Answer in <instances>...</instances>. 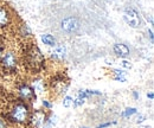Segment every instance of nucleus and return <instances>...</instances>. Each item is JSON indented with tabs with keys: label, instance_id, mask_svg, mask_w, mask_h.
<instances>
[{
	"label": "nucleus",
	"instance_id": "f257e3e1",
	"mask_svg": "<svg viewBox=\"0 0 154 128\" xmlns=\"http://www.w3.org/2000/svg\"><path fill=\"white\" fill-rule=\"evenodd\" d=\"M27 113H29V111H27V108H26L25 106L18 105V106L14 107V109L12 110L11 117H12V120L16 121V122H24V121L26 120V117H27Z\"/></svg>",
	"mask_w": 154,
	"mask_h": 128
},
{
	"label": "nucleus",
	"instance_id": "f03ea898",
	"mask_svg": "<svg viewBox=\"0 0 154 128\" xmlns=\"http://www.w3.org/2000/svg\"><path fill=\"white\" fill-rule=\"evenodd\" d=\"M125 20L132 27H139L140 26V16L133 8H127L125 11Z\"/></svg>",
	"mask_w": 154,
	"mask_h": 128
},
{
	"label": "nucleus",
	"instance_id": "7ed1b4c3",
	"mask_svg": "<svg viewBox=\"0 0 154 128\" xmlns=\"http://www.w3.org/2000/svg\"><path fill=\"white\" fill-rule=\"evenodd\" d=\"M79 27V21L76 18H66L62 21V29L68 32V33H72V32H76Z\"/></svg>",
	"mask_w": 154,
	"mask_h": 128
},
{
	"label": "nucleus",
	"instance_id": "20e7f679",
	"mask_svg": "<svg viewBox=\"0 0 154 128\" xmlns=\"http://www.w3.org/2000/svg\"><path fill=\"white\" fill-rule=\"evenodd\" d=\"M2 64L6 68H13V67H16V64H17L16 56L13 55L12 52H7L6 55L4 56V58H2Z\"/></svg>",
	"mask_w": 154,
	"mask_h": 128
},
{
	"label": "nucleus",
	"instance_id": "39448f33",
	"mask_svg": "<svg viewBox=\"0 0 154 128\" xmlns=\"http://www.w3.org/2000/svg\"><path fill=\"white\" fill-rule=\"evenodd\" d=\"M114 52L120 57H126L129 55V49L125 44H115L114 45Z\"/></svg>",
	"mask_w": 154,
	"mask_h": 128
},
{
	"label": "nucleus",
	"instance_id": "423d86ee",
	"mask_svg": "<svg viewBox=\"0 0 154 128\" xmlns=\"http://www.w3.org/2000/svg\"><path fill=\"white\" fill-rule=\"evenodd\" d=\"M65 54H66V50L64 46H58L52 52V57L56 58V59H63L65 57Z\"/></svg>",
	"mask_w": 154,
	"mask_h": 128
},
{
	"label": "nucleus",
	"instance_id": "0eeeda50",
	"mask_svg": "<svg viewBox=\"0 0 154 128\" xmlns=\"http://www.w3.org/2000/svg\"><path fill=\"white\" fill-rule=\"evenodd\" d=\"M7 21H8V13L6 12L5 8L0 7V27L5 26L7 24Z\"/></svg>",
	"mask_w": 154,
	"mask_h": 128
},
{
	"label": "nucleus",
	"instance_id": "6e6552de",
	"mask_svg": "<svg viewBox=\"0 0 154 128\" xmlns=\"http://www.w3.org/2000/svg\"><path fill=\"white\" fill-rule=\"evenodd\" d=\"M20 95H21L23 97H25V98H30V97H32L33 92H32V89H31L30 87H23V88L20 89Z\"/></svg>",
	"mask_w": 154,
	"mask_h": 128
},
{
	"label": "nucleus",
	"instance_id": "1a4fd4ad",
	"mask_svg": "<svg viewBox=\"0 0 154 128\" xmlns=\"http://www.w3.org/2000/svg\"><path fill=\"white\" fill-rule=\"evenodd\" d=\"M42 40L44 42V44H48V45H55L56 44L55 38L51 36V35H44V36H42Z\"/></svg>",
	"mask_w": 154,
	"mask_h": 128
},
{
	"label": "nucleus",
	"instance_id": "9d476101",
	"mask_svg": "<svg viewBox=\"0 0 154 128\" xmlns=\"http://www.w3.org/2000/svg\"><path fill=\"white\" fill-rule=\"evenodd\" d=\"M136 113V109L135 108H128V109H126L125 113H122V116L123 117H127V116H131V115H133Z\"/></svg>",
	"mask_w": 154,
	"mask_h": 128
},
{
	"label": "nucleus",
	"instance_id": "9b49d317",
	"mask_svg": "<svg viewBox=\"0 0 154 128\" xmlns=\"http://www.w3.org/2000/svg\"><path fill=\"white\" fill-rule=\"evenodd\" d=\"M43 119H44V116H43L40 113H37V116H36V117H33V122H35V123L38 126L39 123L43 121Z\"/></svg>",
	"mask_w": 154,
	"mask_h": 128
},
{
	"label": "nucleus",
	"instance_id": "f8f14e48",
	"mask_svg": "<svg viewBox=\"0 0 154 128\" xmlns=\"http://www.w3.org/2000/svg\"><path fill=\"white\" fill-rule=\"evenodd\" d=\"M71 100H72V98H71L70 96H66V97L64 98L63 106H64V107H69V106H70V103H71Z\"/></svg>",
	"mask_w": 154,
	"mask_h": 128
},
{
	"label": "nucleus",
	"instance_id": "ddd939ff",
	"mask_svg": "<svg viewBox=\"0 0 154 128\" xmlns=\"http://www.w3.org/2000/svg\"><path fill=\"white\" fill-rule=\"evenodd\" d=\"M35 88L37 89V92H43V87H42V83H40V82H37V83H36Z\"/></svg>",
	"mask_w": 154,
	"mask_h": 128
},
{
	"label": "nucleus",
	"instance_id": "4468645a",
	"mask_svg": "<svg viewBox=\"0 0 154 128\" xmlns=\"http://www.w3.org/2000/svg\"><path fill=\"white\" fill-rule=\"evenodd\" d=\"M122 67H125V68H131L132 65H131V63L129 62H127V61H122Z\"/></svg>",
	"mask_w": 154,
	"mask_h": 128
},
{
	"label": "nucleus",
	"instance_id": "2eb2a0df",
	"mask_svg": "<svg viewBox=\"0 0 154 128\" xmlns=\"http://www.w3.org/2000/svg\"><path fill=\"white\" fill-rule=\"evenodd\" d=\"M114 73H115L117 76H123V75H125V71H122V70H117V69L114 70Z\"/></svg>",
	"mask_w": 154,
	"mask_h": 128
},
{
	"label": "nucleus",
	"instance_id": "dca6fc26",
	"mask_svg": "<svg viewBox=\"0 0 154 128\" xmlns=\"http://www.w3.org/2000/svg\"><path fill=\"white\" fill-rule=\"evenodd\" d=\"M115 80L116 81H121V82H125V81H126V78H125L123 76H116Z\"/></svg>",
	"mask_w": 154,
	"mask_h": 128
},
{
	"label": "nucleus",
	"instance_id": "f3484780",
	"mask_svg": "<svg viewBox=\"0 0 154 128\" xmlns=\"http://www.w3.org/2000/svg\"><path fill=\"white\" fill-rule=\"evenodd\" d=\"M108 126H110V122H107V123H103V125H101V126H98L97 128H104V127H108Z\"/></svg>",
	"mask_w": 154,
	"mask_h": 128
},
{
	"label": "nucleus",
	"instance_id": "a211bd4d",
	"mask_svg": "<svg viewBox=\"0 0 154 128\" xmlns=\"http://www.w3.org/2000/svg\"><path fill=\"white\" fill-rule=\"evenodd\" d=\"M0 128H7L6 125H5V122H4L2 120H0Z\"/></svg>",
	"mask_w": 154,
	"mask_h": 128
},
{
	"label": "nucleus",
	"instance_id": "6ab92c4d",
	"mask_svg": "<svg viewBox=\"0 0 154 128\" xmlns=\"http://www.w3.org/2000/svg\"><path fill=\"white\" fill-rule=\"evenodd\" d=\"M143 119H145V117H143L142 115H141V116H139V119H137V123H141V122L143 121Z\"/></svg>",
	"mask_w": 154,
	"mask_h": 128
},
{
	"label": "nucleus",
	"instance_id": "aec40b11",
	"mask_svg": "<svg viewBox=\"0 0 154 128\" xmlns=\"http://www.w3.org/2000/svg\"><path fill=\"white\" fill-rule=\"evenodd\" d=\"M43 105H44L45 107H48V108H50V107H51V105H50V103H48L46 101H44V102H43Z\"/></svg>",
	"mask_w": 154,
	"mask_h": 128
},
{
	"label": "nucleus",
	"instance_id": "412c9836",
	"mask_svg": "<svg viewBox=\"0 0 154 128\" xmlns=\"http://www.w3.org/2000/svg\"><path fill=\"white\" fill-rule=\"evenodd\" d=\"M149 35H151V39H152V40H153V32H152V30H151V31H149Z\"/></svg>",
	"mask_w": 154,
	"mask_h": 128
},
{
	"label": "nucleus",
	"instance_id": "4be33fe9",
	"mask_svg": "<svg viewBox=\"0 0 154 128\" xmlns=\"http://www.w3.org/2000/svg\"><path fill=\"white\" fill-rule=\"evenodd\" d=\"M148 97H149V98H153V94H152V92H151V94H148Z\"/></svg>",
	"mask_w": 154,
	"mask_h": 128
},
{
	"label": "nucleus",
	"instance_id": "5701e85b",
	"mask_svg": "<svg viewBox=\"0 0 154 128\" xmlns=\"http://www.w3.org/2000/svg\"><path fill=\"white\" fill-rule=\"evenodd\" d=\"M82 128H88V127H82Z\"/></svg>",
	"mask_w": 154,
	"mask_h": 128
}]
</instances>
